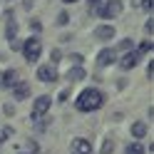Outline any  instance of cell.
Here are the masks:
<instances>
[{
  "label": "cell",
  "instance_id": "obj_8",
  "mask_svg": "<svg viewBox=\"0 0 154 154\" xmlns=\"http://www.w3.org/2000/svg\"><path fill=\"white\" fill-rule=\"evenodd\" d=\"M13 97H15V100L30 97V82H15V85H13Z\"/></svg>",
  "mask_w": 154,
  "mask_h": 154
},
{
  "label": "cell",
  "instance_id": "obj_22",
  "mask_svg": "<svg viewBox=\"0 0 154 154\" xmlns=\"http://www.w3.org/2000/svg\"><path fill=\"white\" fill-rule=\"evenodd\" d=\"M152 5H154L152 0H142V8H144V10H152Z\"/></svg>",
  "mask_w": 154,
  "mask_h": 154
},
{
  "label": "cell",
  "instance_id": "obj_15",
  "mask_svg": "<svg viewBox=\"0 0 154 154\" xmlns=\"http://www.w3.org/2000/svg\"><path fill=\"white\" fill-rule=\"evenodd\" d=\"M124 154H144V147H142V144H139V142H132V144H129V147H127V149H124Z\"/></svg>",
  "mask_w": 154,
  "mask_h": 154
},
{
  "label": "cell",
  "instance_id": "obj_1",
  "mask_svg": "<svg viewBox=\"0 0 154 154\" xmlns=\"http://www.w3.org/2000/svg\"><path fill=\"white\" fill-rule=\"evenodd\" d=\"M102 104H104V94L97 87L82 90L80 94H77V100H75V107L80 109V112H94V109H100Z\"/></svg>",
  "mask_w": 154,
  "mask_h": 154
},
{
  "label": "cell",
  "instance_id": "obj_14",
  "mask_svg": "<svg viewBox=\"0 0 154 154\" xmlns=\"http://www.w3.org/2000/svg\"><path fill=\"white\" fill-rule=\"evenodd\" d=\"M5 37H8V40H13V37H17V23L8 20V25H5Z\"/></svg>",
  "mask_w": 154,
  "mask_h": 154
},
{
  "label": "cell",
  "instance_id": "obj_2",
  "mask_svg": "<svg viewBox=\"0 0 154 154\" xmlns=\"http://www.w3.org/2000/svg\"><path fill=\"white\" fill-rule=\"evenodd\" d=\"M23 47V55H25V60L27 62H37L40 60V55H42V42H40V37H30V40H25Z\"/></svg>",
  "mask_w": 154,
  "mask_h": 154
},
{
  "label": "cell",
  "instance_id": "obj_21",
  "mask_svg": "<svg viewBox=\"0 0 154 154\" xmlns=\"http://www.w3.org/2000/svg\"><path fill=\"white\" fill-rule=\"evenodd\" d=\"M144 32H147V35H149V37H152V32H154V25H152V20H149V23H147V25H144Z\"/></svg>",
  "mask_w": 154,
  "mask_h": 154
},
{
  "label": "cell",
  "instance_id": "obj_24",
  "mask_svg": "<svg viewBox=\"0 0 154 154\" xmlns=\"http://www.w3.org/2000/svg\"><path fill=\"white\" fill-rule=\"evenodd\" d=\"M70 60H72L75 65H80V62H82V55H72V57H70Z\"/></svg>",
  "mask_w": 154,
  "mask_h": 154
},
{
  "label": "cell",
  "instance_id": "obj_16",
  "mask_svg": "<svg viewBox=\"0 0 154 154\" xmlns=\"http://www.w3.org/2000/svg\"><path fill=\"white\" fill-rule=\"evenodd\" d=\"M132 45H134V40H129V37H124V40L119 42V50H132Z\"/></svg>",
  "mask_w": 154,
  "mask_h": 154
},
{
  "label": "cell",
  "instance_id": "obj_7",
  "mask_svg": "<svg viewBox=\"0 0 154 154\" xmlns=\"http://www.w3.org/2000/svg\"><path fill=\"white\" fill-rule=\"evenodd\" d=\"M114 57H117V55H114L112 47H104V50H100V55H97V65L100 67H109L114 62Z\"/></svg>",
  "mask_w": 154,
  "mask_h": 154
},
{
  "label": "cell",
  "instance_id": "obj_9",
  "mask_svg": "<svg viewBox=\"0 0 154 154\" xmlns=\"http://www.w3.org/2000/svg\"><path fill=\"white\" fill-rule=\"evenodd\" d=\"M137 62H139V52H127L119 60V67L122 70H132V67H137Z\"/></svg>",
  "mask_w": 154,
  "mask_h": 154
},
{
  "label": "cell",
  "instance_id": "obj_12",
  "mask_svg": "<svg viewBox=\"0 0 154 154\" xmlns=\"http://www.w3.org/2000/svg\"><path fill=\"white\" fill-rule=\"evenodd\" d=\"M67 80H70V82H77V80H85V70H82L80 65H77V67H72V70L67 72Z\"/></svg>",
  "mask_w": 154,
  "mask_h": 154
},
{
  "label": "cell",
  "instance_id": "obj_5",
  "mask_svg": "<svg viewBox=\"0 0 154 154\" xmlns=\"http://www.w3.org/2000/svg\"><path fill=\"white\" fill-rule=\"evenodd\" d=\"M57 67L55 65H42L40 70H37V80L40 82H47V85H52V82H57Z\"/></svg>",
  "mask_w": 154,
  "mask_h": 154
},
{
  "label": "cell",
  "instance_id": "obj_6",
  "mask_svg": "<svg viewBox=\"0 0 154 154\" xmlns=\"http://www.w3.org/2000/svg\"><path fill=\"white\" fill-rule=\"evenodd\" d=\"M70 154H92V144H90L87 139L77 137V139H72V144H70Z\"/></svg>",
  "mask_w": 154,
  "mask_h": 154
},
{
  "label": "cell",
  "instance_id": "obj_20",
  "mask_svg": "<svg viewBox=\"0 0 154 154\" xmlns=\"http://www.w3.org/2000/svg\"><path fill=\"white\" fill-rule=\"evenodd\" d=\"M57 25H67V13H60V17H57Z\"/></svg>",
  "mask_w": 154,
  "mask_h": 154
},
{
  "label": "cell",
  "instance_id": "obj_4",
  "mask_svg": "<svg viewBox=\"0 0 154 154\" xmlns=\"http://www.w3.org/2000/svg\"><path fill=\"white\" fill-rule=\"evenodd\" d=\"M50 104H52V100L47 97V94L37 97V100L32 102V112H30V117H32V119H40L45 112H50Z\"/></svg>",
  "mask_w": 154,
  "mask_h": 154
},
{
  "label": "cell",
  "instance_id": "obj_25",
  "mask_svg": "<svg viewBox=\"0 0 154 154\" xmlns=\"http://www.w3.org/2000/svg\"><path fill=\"white\" fill-rule=\"evenodd\" d=\"M100 3V0H90V8H94V5H97Z\"/></svg>",
  "mask_w": 154,
  "mask_h": 154
},
{
  "label": "cell",
  "instance_id": "obj_18",
  "mask_svg": "<svg viewBox=\"0 0 154 154\" xmlns=\"http://www.w3.org/2000/svg\"><path fill=\"white\" fill-rule=\"evenodd\" d=\"M114 147H112V142H104V147H102V154H112Z\"/></svg>",
  "mask_w": 154,
  "mask_h": 154
},
{
  "label": "cell",
  "instance_id": "obj_3",
  "mask_svg": "<svg viewBox=\"0 0 154 154\" xmlns=\"http://www.w3.org/2000/svg\"><path fill=\"white\" fill-rule=\"evenodd\" d=\"M122 13V0H107L102 8H100V17L102 20H112Z\"/></svg>",
  "mask_w": 154,
  "mask_h": 154
},
{
  "label": "cell",
  "instance_id": "obj_11",
  "mask_svg": "<svg viewBox=\"0 0 154 154\" xmlns=\"http://www.w3.org/2000/svg\"><path fill=\"white\" fill-rule=\"evenodd\" d=\"M15 82H17V72L15 70H5L3 72V87H13Z\"/></svg>",
  "mask_w": 154,
  "mask_h": 154
},
{
  "label": "cell",
  "instance_id": "obj_13",
  "mask_svg": "<svg viewBox=\"0 0 154 154\" xmlns=\"http://www.w3.org/2000/svg\"><path fill=\"white\" fill-rule=\"evenodd\" d=\"M132 134H134L137 139H142L144 134H147V124H144V122H134V124H132Z\"/></svg>",
  "mask_w": 154,
  "mask_h": 154
},
{
  "label": "cell",
  "instance_id": "obj_19",
  "mask_svg": "<svg viewBox=\"0 0 154 154\" xmlns=\"http://www.w3.org/2000/svg\"><path fill=\"white\" fill-rule=\"evenodd\" d=\"M10 50H20V40H17V37L10 40Z\"/></svg>",
  "mask_w": 154,
  "mask_h": 154
},
{
  "label": "cell",
  "instance_id": "obj_10",
  "mask_svg": "<svg viewBox=\"0 0 154 154\" xmlns=\"http://www.w3.org/2000/svg\"><path fill=\"white\" fill-rule=\"evenodd\" d=\"M94 37H97V40H112L114 37V27L112 25H100L97 30H94Z\"/></svg>",
  "mask_w": 154,
  "mask_h": 154
},
{
  "label": "cell",
  "instance_id": "obj_23",
  "mask_svg": "<svg viewBox=\"0 0 154 154\" xmlns=\"http://www.w3.org/2000/svg\"><path fill=\"white\" fill-rule=\"evenodd\" d=\"M147 77H149V80L154 77V65H152V62H149V67H147Z\"/></svg>",
  "mask_w": 154,
  "mask_h": 154
},
{
  "label": "cell",
  "instance_id": "obj_17",
  "mask_svg": "<svg viewBox=\"0 0 154 154\" xmlns=\"http://www.w3.org/2000/svg\"><path fill=\"white\" fill-rule=\"evenodd\" d=\"M152 47H154V45H152V40L142 42V45H139V55H142V52H152Z\"/></svg>",
  "mask_w": 154,
  "mask_h": 154
},
{
  "label": "cell",
  "instance_id": "obj_26",
  "mask_svg": "<svg viewBox=\"0 0 154 154\" xmlns=\"http://www.w3.org/2000/svg\"><path fill=\"white\" fill-rule=\"evenodd\" d=\"M62 3H67V5H70V3H77V0H62Z\"/></svg>",
  "mask_w": 154,
  "mask_h": 154
}]
</instances>
